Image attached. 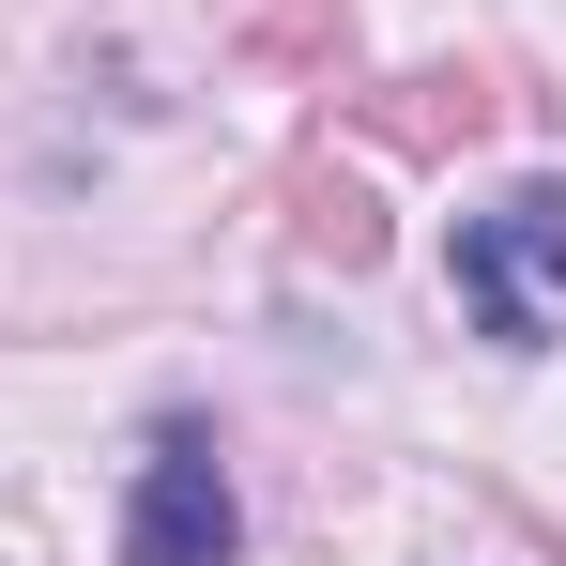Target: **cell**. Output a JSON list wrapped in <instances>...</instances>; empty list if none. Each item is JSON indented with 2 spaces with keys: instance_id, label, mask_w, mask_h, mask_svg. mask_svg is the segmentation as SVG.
I'll return each instance as SVG.
<instances>
[{
  "instance_id": "obj_3",
  "label": "cell",
  "mask_w": 566,
  "mask_h": 566,
  "mask_svg": "<svg viewBox=\"0 0 566 566\" xmlns=\"http://www.w3.org/2000/svg\"><path fill=\"white\" fill-rule=\"evenodd\" d=\"M490 107H505L490 77H398V93H382L368 123L398 138V154H460V138H490Z\"/></svg>"
},
{
  "instance_id": "obj_4",
  "label": "cell",
  "mask_w": 566,
  "mask_h": 566,
  "mask_svg": "<svg viewBox=\"0 0 566 566\" xmlns=\"http://www.w3.org/2000/svg\"><path fill=\"white\" fill-rule=\"evenodd\" d=\"M291 199H306V245H322L337 276H368V261H382V199H368V185H337V169H306Z\"/></svg>"
},
{
  "instance_id": "obj_2",
  "label": "cell",
  "mask_w": 566,
  "mask_h": 566,
  "mask_svg": "<svg viewBox=\"0 0 566 566\" xmlns=\"http://www.w3.org/2000/svg\"><path fill=\"white\" fill-rule=\"evenodd\" d=\"M245 552V490H230V444L169 413L138 444V490H123V566H230Z\"/></svg>"
},
{
  "instance_id": "obj_1",
  "label": "cell",
  "mask_w": 566,
  "mask_h": 566,
  "mask_svg": "<svg viewBox=\"0 0 566 566\" xmlns=\"http://www.w3.org/2000/svg\"><path fill=\"white\" fill-rule=\"evenodd\" d=\"M444 276H460V322L490 353H552V291H566V185H505L490 214H460V245H444Z\"/></svg>"
}]
</instances>
